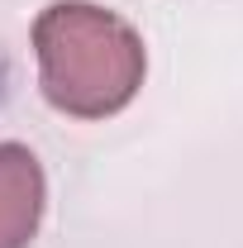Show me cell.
<instances>
[{
  "label": "cell",
  "instance_id": "obj_1",
  "mask_svg": "<svg viewBox=\"0 0 243 248\" xmlns=\"http://www.w3.org/2000/svg\"><path fill=\"white\" fill-rule=\"evenodd\" d=\"M43 100L72 120H110L138 95L148 53L138 29L91 0H53L33 19Z\"/></svg>",
  "mask_w": 243,
  "mask_h": 248
},
{
  "label": "cell",
  "instance_id": "obj_2",
  "mask_svg": "<svg viewBox=\"0 0 243 248\" xmlns=\"http://www.w3.org/2000/svg\"><path fill=\"white\" fill-rule=\"evenodd\" d=\"M48 205L43 162L24 143H0V248H29Z\"/></svg>",
  "mask_w": 243,
  "mask_h": 248
}]
</instances>
